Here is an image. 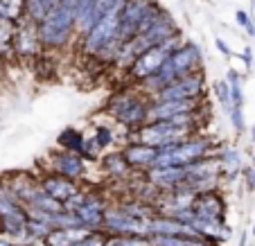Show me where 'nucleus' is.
<instances>
[{
	"label": "nucleus",
	"instance_id": "nucleus-29",
	"mask_svg": "<svg viewBox=\"0 0 255 246\" xmlns=\"http://www.w3.org/2000/svg\"><path fill=\"white\" fill-rule=\"evenodd\" d=\"M237 59H240V61L244 63V68H246V70H253L255 57H253V48H251V45H246V48L242 50L240 54H237Z\"/></svg>",
	"mask_w": 255,
	"mask_h": 246
},
{
	"label": "nucleus",
	"instance_id": "nucleus-11",
	"mask_svg": "<svg viewBox=\"0 0 255 246\" xmlns=\"http://www.w3.org/2000/svg\"><path fill=\"white\" fill-rule=\"evenodd\" d=\"M39 185L45 194L54 197L61 203H66L72 194H77L79 188H82V183H77V181L66 179V176H61V174L48 172V169H45L43 174H39Z\"/></svg>",
	"mask_w": 255,
	"mask_h": 246
},
{
	"label": "nucleus",
	"instance_id": "nucleus-14",
	"mask_svg": "<svg viewBox=\"0 0 255 246\" xmlns=\"http://www.w3.org/2000/svg\"><path fill=\"white\" fill-rule=\"evenodd\" d=\"M192 208H194V213H197L199 219H222V222H226L228 201H226L222 190L199 194Z\"/></svg>",
	"mask_w": 255,
	"mask_h": 246
},
{
	"label": "nucleus",
	"instance_id": "nucleus-31",
	"mask_svg": "<svg viewBox=\"0 0 255 246\" xmlns=\"http://www.w3.org/2000/svg\"><path fill=\"white\" fill-rule=\"evenodd\" d=\"M61 5V0H43V7L48 11H52V9H57V7Z\"/></svg>",
	"mask_w": 255,
	"mask_h": 246
},
{
	"label": "nucleus",
	"instance_id": "nucleus-1",
	"mask_svg": "<svg viewBox=\"0 0 255 246\" xmlns=\"http://www.w3.org/2000/svg\"><path fill=\"white\" fill-rule=\"evenodd\" d=\"M149 107L151 97L144 95L138 86L135 88H120L106 102L104 116L111 118L116 126H120L125 133L138 131L149 122Z\"/></svg>",
	"mask_w": 255,
	"mask_h": 246
},
{
	"label": "nucleus",
	"instance_id": "nucleus-7",
	"mask_svg": "<svg viewBox=\"0 0 255 246\" xmlns=\"http://www.w3.org/2000/svg\"><path fill=\"white\" fill-rule=\"evenodd\" d=\"M208 93V79H206V70H197L192 75L176 79L174 84H169L165 91H160L156 97L151 100H206Z\"/></svg>",
	"mask_w": 255,
	"mask_h": 246
},
{
	"label": "nucleus",
	"instance_id": "nucleus-32",
	"mask_svg": "<svg viewBox=\"0 0 255 246\" xmlns=\"http://www.w3.org/2000/svg\"><path fill=\"white\" fill-rule=\"evenodd\" d=\"M240 246H249V231L240 233Z\"/></svg>",
	"mask_w": 255,
	"mask_h": 246
},
{
	"label": "nucleus",
	"instance_id": "nucleus-8",
	"mask_svg": "<svg viewBox=\"0 0 255 246\" xmlns=\"http://www.w3.org/2000/svg\"><path fill=\"white\" fill-rule=\"evenodd\" d=\"M118 32H120V14L106 16L100 23L93 25L84 36H79V50L93 59L109 41L118 39Z\"/></svg>",
	"mask_w": 255,
	"mask_h": 246
},
{
	"label": "nucleus",
	"instance_id": "nucleus-23",
	"mask_svg": "<svg viewBox=\"0 0 255 246\" xmlns=\"http://www.w3.org/2000/svg\"><path fill=\"white\" fill-rule=\"evenodd\" d=\"M228 118H231V126L233 131H235V135L240 138V135H244L246 131H249V124H246V116H244V104H233L231 113H228Z\"/></svg>",
	"mask_w": 255,
	"mask_h": 246
},
{
	"label": "nucleus",
	"instance_id": "nucleus-28",
	"mask_svg": "<svg viewBox=\"0 0 255 246\" xmlns=\"http://www.w3.org/2000/svg\"><path fill=\"white\" fill-rule=\"evenodd\" d=\"M235 23L240 25L242 29H246L251 23H255V16L251 14V11H246V9H235Z\"/></svg>",
	"mask_w": 255,
	"mask_h": 246
},
{
	"label": "nucleus",
	"instance_id": "nucleus-12",
	"mask_svg": "<svg viewBox=\"0 0 255 246\" xmlns=\"http://www.w3.org/2000/svg\"><path fill=\"white\" fill-rule=\"evenodd\" d=\"M97 167H100L102 176H104L109 183H111V181H127L131 174H133V169L129 167V163H127L120 147L104 151V154L100 156V160H97Z\"/></svg>",
	"mask_w": 255,
	"mask_h": 246
},
{
	"label": "nucleus",
	"instance_id": "nucleus-13",
	"mask_svg": "<svg viewBox=\"0 0 255 246\" xmlns=\"http://www.w3.org/2000/svg\"><path fill=\"white\" fill-rule=\"evenodd\" d=\"M120 149L133 172H149L156 165V158H158V149L142 145V142H122Z\"/></svg>",
	"mask_w": 255,
	"mask_h": 246
},
{
	"label": "nucleus",
	"instance_id": "nucleus-2",
	"mask_svg": "<svg viewBox=\"0 0 255 246\" xmlns=\"http://www.w3.org/2000/svg\"><path fill=\"white\" fill-rule=\"evenodd\" d=\"M217 151H219V142H215V138L199 131V133L183 138L181 142L158 149V158H156L154 167H185L199 158L217 156Z\"/></svg>",
	"mask_w": 255,
	"mask_h": 246
},
{
	"label": "nucleus",
	"instance_id": "nucleus-3",
	"mask_svg": "<svg viewBox=\"0 0 255 246\" xmlns=\"http://www.w3.org/2000/svg\"><path fill=\"white\" fill-rule=\"evenodd\" d=\"M39 36L45 52L66 48L72 36H77V16H75V11L63 5L48 11V16L39 23Z\"/></svg>",
	"mask_w": 255,
	"mask_h": 246
},
{
	"label": "nucleus",
	"instance_id": "nucleus-26",
	"mask_svg": "<svg viewBox=\"0 0 255 246\" xmlns=\"http://www.w3.org/2000/svg\"><path fill=\"white\" fill-rule=\"evenodd\" d=\"M242 185H244V190L249 194H255V169L251 167V163L249 165H244L242 167Z\"/></svg>",
	"mask_w": 255,
	"mask_h": 246
},
{
	"label": "nucleus",
	"instance_id": "nucleus-20",
	"mask_svg": "<svg viewBox=\"0 0 255 246\" xmlns=\"http://www.w3.org/2000/svg\"><path fill=\"white\" fill-rule=\"evenodd\" d=\"M27 0H0V20L20 23L25 18Z\"/></svg>",
	"mask_w": 255,
	"mask_h": 246
},
{
	"label": "nucleus",
	"instance_id": "nucleus-35",
	"mask_svg": "<svg viewBox=\"0 0 255 246\" xmlns=\"http://www.w3.org/2000/svg\"><path fill=\"white\" fill-rule=\"evenodd\" d=\"M251 167H253V169H255V154H253V156H251Z\"/></svg>",
	"mask_w": 255,
	"mask_h": 246
},
{
	"label": "nucleus",
	"instance_id": "nucleus-21",
	"mask_svg": "<svg viewBox=\"0 0 255 246\" xmlns=\"http://www.w3.org/2000/svg\"><path fill=\"white\" fill-rule=\"evenodd\" d=\"M210 91H212V97L217 100V104H219V109L228 116L233 109V97H231V86H228V82L226 79H217V82H212Z\"/></svg>",
	"mask_w": 255,
	"mask_h": 246
},
{
	"label": "nucleus",
	"instance_id": "nucleus-24",
	"mask_svg": "<svg viewBox=\"0 0 255 246\" xmlns=\"http://www.w3.org/2000/svg\"><path fill=\"white\" fill-rule=\"evenodd\" d=\"M50 224H52V228H59V231H68V228L79 226L77 217H75L72 213H68V210L54 213V215H52V219H50Z\"/></svg>",
	"mask_w": 255,
	"mask_h": 246
},
{
	"label": "nucleus",
	"instance_id": "nucleus-30",
	"mask_svg": "<svg viewBox=\"0 0 255 246\" xmlns=\"http://www.w3.org/2000/svg\"><path fill=\"white\" fill-rule=\"evenodd\" d=\"M215 48H217V52L222 54V57H226V59H231V57H233L231 45H228L226 41L222 39V36H215Z\"/></svg>",
	"mask_w": 255,
	"mask_h": 246
},
{
	"label": "nucleus",
	"instance_id": "nucleus-33",
	"mask_svg": "<svg viewBox=\"0 0 255 246\" xmlns=\"http://www.w3.org/2000/svg\"><path fill=\"white\" fill-rule=\"evenodd\" d=\"M249 135H251V145L255 147V122H253V124L249 126Z\"/></svg>",
	"mask_w": 255,
	"mask_h": 246
},
{
	"label": "nucleus",
	"instance_id": "nucleus-19",
	"mask_svg": "<svg viewBox=\"0 0 255 246\" xmlns=\"http://www.w3.org/2000/svg\"><path fill=\"white\" fill-rule=\"evenodd\" d=\"M91 135H93V140L97 142V147H100L102 151L116 149V142H118L116 124H109V122H97V124H93Z\"/></svg>",
	"mask_w": 255,
	"mask_h": 246
},
{
	"label": "nucleus",
	"instance_id": "nucleus-5",
	"mask_svg": "<svg viewBox=\"0 0 255 246\" xmlns=\"http://www.w3.org/2000/svg\"><path fill=\"white\" fill-rule=\"evenodd\" d=\"M88 167H91V163H88L82 154L61 149V147H54L48 154V158H45V169H48V172L61 174V176L77 181V183H86Z\"/></svg>",
	"mask_w": 255,
	"mask_h": 246
},
{
	"label": "nucleus",
	"instance_id": "nucleus-22",
	"mask_svg": "<svg viewBox=\"0 0 255 246\" xmlns=\"http://www.w3.org/2000/svg\"><path fill=\"white\" fill-rule=\"evenodd\" d=\"M27 208H39V210H45V213H61V210H66L61 201H57V199L50 197V194H45L43 190H39V192L34 194L32 203H29Z\"/></svg>",
	"mask_w": 255,
	"mask_h": 246
},
{
	"label": "nucleus",
	"instance_id": "nucleus-15",
	"mask_svg": "<svg viewBox=\"0 0 255 246\" xmlns=\"http://www.w3.org/2000/svg\"><path fill=\"white\" fill-rule=\"evenodd\" d=\"M217 158L222 163V183L233 185L242 179V167H244V158L242 151L233 145H219Z\"/></svg>",
	"mask_w": 255,
	"mask_h": 246
},
{
	"label": "nucleus",
	"instance_id": "nucleus-17",
	"mask_svg": "<svg viewBox=\"0 0 255 246\" xmlns=\"http://www.w3.org/2000/svg\"><path fill=\"white\" fill-rule=\"evenodd\" d=\"M125 2L127 0H97L95 7L91 9V14L86 16V20H82V23L77 25V39L84 36V34H86L95 23H100L102 18L113 16V14H120L122 7H125Z\"/></svg>",
	"mask_w": 255,
	"mask_h": 246
},
{
	"label": "nucleus",
	"instance_id": "nucleus-37",
	"mask_svg": "<svg viewBox=\"0 0 255 246\" xmlns=\"http://www.w3.org/2000/svg\"><path fill=\"white\" fill-rule=\"evenodd\" d=\"M253 237H255V219H253Z\"/></svg>",
	"mask_w": 255,
	"mask_h": 246
},
{
	"label": "nucleus",
	"instance_id": "nucleus-25",
	"mask_svg": "<svg viewBox=\"0 0 255 246\" xmlns=\"http://www.w3.org/2000/svg\"><path fill=\"white\" fill-rule=\"evenodd\" d=\"M70 246H106V233L104 231H91L86 237L72 242Z\"/></svg>",
	"mask_w": 255,
	"mask_h": 246
},
{
	"label": "nucleus",
	"instance_id": "nucleus-34",
	"mask_svg": "<svg viewBox=\"0 0 255 246\" xmlns=\"http://www.w3.org/2000/svg\"><path fill=\"white\" fill-rule=\"evenodd\" d=\"M61 5H63V7H68V9H72V11H75V0H61Z\"/></svg>",
	"mask_w": 255,
	"mask_h": 246
},
{
	"label": "nucleus",
	"instance_id": "nucleus-6",
	"mask_svg": "<svg viewBox=\"0 0 255 246\" xmlns=\"http://www.w3.org/2000/svg\"><path fill=\"white\" fill-rule=\"evenodd\" d=\"M149 219L133 217V215L125 213L118 203H111L104 215V228H102V231H104L106 235H144V237H149Z\"/></svg>",
	"mask_w": 255,
	"mask_h": 246
},
{
	"label": "nucleus",
	"instance_id": "nucleus-36",
	"mask_svg": "<svg viewBox=\"0 0 255 246\" xmlns=\"http://www.w3.org/2000/svg\"><path fill=\"white\" fill-rule=\"evenodd\" d=\"M0 235H2V219H0Z\"/></svg>",
	"mask_w": 255,
	"mask_h": 246
},
{
	"label": "nucleus",
	"instance_id": "nucleus-10",
	"mask_svg": "<svg viewBox=\"0 0 255 246\" xmlns=\"http://www.w3.org/2000/svg\"><path fill=\"white\" fill-rule=\"evenodd\" d=\"M14 52L18 57H36V54L45 52L43 43L39 36V23H34L29 18H23L20 23H16L14 29Z\"/></svg>",
	"mask_w": 255,
	"mask_h": 246
},
{
	"label": "nucleus",
	"instance_id": "nucleus-18",
	"mask_svg": "<svg viewBox=\"0 0 255 246\" xmlns=\"http://www.w3.org/2000/svg\"><path fill=\"white\" fill-rule=\"evenodd\" d=\"M57 147L61 149H68V151H75V154H84V145H86V133L82 129L72 124H66L61 131L57 133Z\"/></svg>",
	"mask_w": 255,
	"mask_h": 246
},
{
	"label": "nucleus",
	"instance_id": "nucleus-16",
	"mask_svg": "<svg viewBox=\"0 0 255 246\" xmlns=\"http://www.w3.org/2000/svg\"><path fill=\"white\" fill-rule=\"evenodd\" d=\"M151 235H190V237H201L194 231L190 224L178 222L176 217H169V215H158L149 219V237ZM210 242V240H208Z\"/></svg>",
	"mask_w": 255,
	"mask_h": 246
},
{
	"label": "nucleus",
	"instance_id": "nucleus-38",
	"mask_svg": "<svg viewBox=\"0 0 255 246\" xmlns=\"http://www.w3.org/2000/svg\"><path fill=\"white\" fill-rule=\"evenodd\" d=\"M249 246H255V244H249Z\"/></svg>",
	"mask_w": 255,
	"mask_h": 246
},
{
	"label": "nucleus",
	"instance_id": "nucleus-9",
	"mask_svg": "<svg viewBox=\"0 0 255 246\" xmlns=\"http://www.w3.org/2000/svg\"><path fill=\"white\" fill-rule=\"evenodd\" d=\"M156 0H127L125 7L120 11V32L118 36L122 39V43L131 41L135 34L140 32V25H142L147 11L151 9Z\"/></svg>",
	"mask_w": 255,
	"mask_h": 246
},
{
	"label": "nucleus",
	"instance_id": "nucleus-4",
	"mask_svg": "<svg viewBox=\"0 0 255 246\" xmlns=\"http://www.w3.org/2000/svg\"><path fill=\"white\" fill-rule=\"evenodd\" d=\"M183 43H185V36H183V29H181L178 34L169 36V39L163 41L160 45H154V48L144 50V52L140 54V57L135 59L129 68H127V77H129L133 84H138V82H142V79L151 77V75L158 73L160 68H163V63L172 57L174 50H178Z\"/></svg>",
	"mask_w": 255,
	"mask_h": 246
},
{
	"label": "nucleus",
	"instance_id": "nucleus-27",
	"mask_svg": "<svg viewBox=\"0 0 255 246\" xmlns=\"http://www.w3.org/2000/svg\"><path fill=\"white\" fill-rule=\"evenodd\" d=\"M97 0H75V16H77V25L82 20H86V16L91 14V9L95 7Z\"/></svg>",
	"mask_w": 255,
	"mask_h": 246
}]
</instances>
